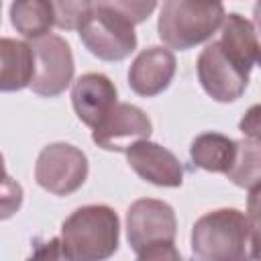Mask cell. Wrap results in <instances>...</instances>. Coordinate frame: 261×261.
Returning a JSON list of instances; mask_svg holds the SVG:
<instances>
[{
	"mask_svg": "<svg viewBox=\"0 0 261 261\" xmlns=\"http://www.w3.org/2000/svg\"><path fill=\"white\" fill-rule=\"evenodd\" d=\"M222 49L239 61L245 69L251 71L253 63H257V35L255 24L241 14H228L222 20Z\"/></svg>",
	"mask_w": 261,
	"mask_h": 261,
	"instance_id": "obj_14",
	"label": "cell"
},
{
	"mask_svg": "<svg viewBox=\"0 0 261 261\" xmlns=\"http://www.w3.org/2000/svg\"><path fill=\"white\" fill-rule=\"evenodd\" d=\"M239 188H253L261 181V141L245 139L237 141V155L232 167L224 173Z\"/></svg>",
	"mask_w": 261,
	"mask_h": 261,
	"instance_id": "obj_17",
	"label": "cell"
},
{
	"mask_svg": "<svg viewBox=\"0 0 261 261\" xmlns=\"http://www.w3.org/2000/svg\"><path fill=\"white\" fill-rule=\"evenodd\" d=\"M14 29L27 39H39L49 35L55 24L51 0H14L10 6Z\"/></svg>",
	"mask_w": 261,
	"mask_h": 261,
	"instance_id": "obj_16",
	"label": "cell"
},
{
	"mask_svg": "<svg viewBox=\"0 0 261 261\" xmlns=\"http://www.w3.org/2000/svg\"><path fill=\"white\" fill-rule=\"evenodd\" d=\"M192 251L202 259L251 257L249 216L234 208H222L202 216L192 230Z\"/></svg>",
	"mask_w": 261,
	"mask_h": 261,
	"instance_id": "obj_3",
	"label": "cell"
},
{
	"mask_svg": "<svg viewBox=\"0 0 261 261\" xmlns=\"http://www.w3.org/2000/svg\"><path fill=\"white\" fill-rule=\"evenodd\" d=\"M253 20H259V22H261V0H257V4H255V10H253Z\"/></svg>",
	"mask_w": 261,
	"mask_h": 261,
	"instance_id": "obj_24",
	"label": "cell"
},
{
	"mask_svg": "<svg viewBox=\"0 0 261 261\" xmlns=\"http://www.w3.org/2000/svg\"><path fill=\"white\" fill-rule=\"evenodd\" d=\"M133 27L135 24L128 18L96 4L80 29V39L98 59L120 61L128 57L137 47V35Z\"/></svg>",
	"mask_w": 261,
	"mask_h": 261,
	"instance_id": "obj_5",
	"label": "cell"
},
{
	"mask_svg": "<svg viewBox=\"0 0 261 261\" xmlns=\"http://www.w3.org/2000/svg\"><path fill=\"white\" fill-rule=\"evenodd\" d=\"M86 173H88L86 155L67 143L47 145L41 151L35 165L37 184L55 196H65L75 192L86 181Z\"/></svg>",
	"mask_w": 261,
	"mask_h": 261,
	"instance_id": "obj_6",
	"label": "cell"
},
{
	"mask_svg": "<svg viewBox=\"0 0 261 261\" xmlns=\"http://www.w3.org/2000/svg\"><path fill=\"white\" fill-rule=\"evenodd\" d=\"M96 4L110 8V10L118 12L120 16L128 18L133 24H137V22H143L145 18H149L157 0H96Z\"/></svg>",
	"mask_w": 261,
	"mask_h": 261,
	"instance_id": "obj_19",
	"label": "cell"
},
{
	"mask_svg": "<svg viewBox=\"0 0 261 261\" xmlns=\"http://www.w3.org/2000/svg\"><path fill=\"white\" fill-rule=\"evenodd\" d=\"M65 259H104L116 251L118 218L108 206L77 208L61 226Z\"/></svg>",
	"mask_w": 261,
	"mask_h": 261,
	"instance_id": "obj_2",
	"label": "cell"
},
{
	"mask_svg": "<svg viewBox=\"0 0 261 261\" xmlns=\"http://www.w3.org/2000/svg\"><path fill=\"white\" fill-rule=\"evenodd\" d=\"M55 24L63 31H80L94 10V0H51Z\"/></svg>",
	"mask_w": 261,
	"mask_h": 261,
	"instance_id": "obj_18",
	"label": "cell"
},
{
	"mask_svg": "<svg viewBox=\"0 0 261 261\" xmlns=\"http://www.w3.org/2000/svg\"><path fill=\"white\" fill-rule=\"evenodd\" d=\"M0 88L4 92L31 86L35 77L33 45L4 37L0 43Z\"/></svg>",
	"mask_w": 261,
	"mask_h": 261,
	"instance_id": "obj_13",
	"label": "cell"
},
{
	"mask_svg": "<svg viewBox=\"0 0 261 261\" xmlns=\"http://www.w3.org/2000/svg\"><path fill=\"white\" fill-rule=\"evenodd\" d=\"M198 77L208 96L218 102H232L247 90L249 69L234 61L220 41H212L198 57Z\"/></svg>",
	"mask_w": 261,
	"mask_h": 261,
	"instance_id": "obj_7",
	"label": "cell"
},
{
	"mask_svg": "<svg viewBox=\"0 0 261 261\" xmlns=\"http://www.w3.org/2000/svg\"><path fill=\"white\" fill-rule=\"evenodd\" d=\"M35 77L31 88L39 96L61 94L73 75V57L69 45L57 35H45L33 41Z\"/></svg>",
	"mask_w": 261,
	"mask_h": 261,
	"instance_id": "obj_8",
	"label": "cell"
},
{
	"mask_svg": "<svg viewBox=\"0 0 261 261\" xmlns=\"http://www.w3.org/2000/svg\"><path fill=\"white\" fill-rule=\"evenodd\" d=\"M124 153H126L128 165L145 181H151L155 186H167V188L181 186L184 169L175 159V155L163 149L161 145L143 139L128 145Z\"/></svg>",
	"mask_w": 261,
	"mask_h": 261,
	"instance_id": "obj_9",
	"label": "cell"
},
{
	"mask_svg": "<svg viewBox=\"0 0 261 261\" xmlns=\"http://www.w3.org/2000/svg\"><path fill=\"white\" fill-rule=\"evenodd\" d=\"M128 243L139 259H179L173 247L175 216L161 200H137L126 214Z\"/></svg>",
	"mask_w": 261,
	"mask_h": 261,
	"instance_id": "obj_4",
	"label": "cell"
},
{
	"mask_svg": "<svg viewBox=\"0 0 261 261\" xmlns=\"http://www.w3.org/2000/svg\"><path fill=\"white\" fill-rule=\"evenodd\" d=\"M190 155L198 167L206 171L226 173L232 167V161L237 155V141L224 135L206 133V135H200L192 143Z\"/></svg>",
	"mask_w": 261,
	"mask_h": 261,
	"instance_id": "obj_15",
	"label": "cell"
},
{
	"mask_svg": "<svg viewBox=\"0 0 261 261\" xmlns=\"http://www.w3.org/2000/svg\"><path fill=\"white\" fill-rule=\"evenodd\" d=\"M71 102L77 118L94 128L116 104V88L104 73H86L73 82Z\"/></svg>",
	"mask_w": 261,
	"mask_h": 261,
	"instance_id": "obj_11",
	"label": "cell"
},
{
	"mask_svg": "<svg viewBox=\"0 0 261 261\" xmlns=\"http://www.w3.org/2000/svg\"><path fill=\"white\" fill-rule=\"evenodd\" d=\"M239 128L251 137V139H257L261 141V104H255L247 110V114L241 118L239 122Z\"/></svg>",
	"mask_w": 261,
	"mask_h": 261,
	"instance_id": "obj_20",
	"label": "cell"
},
{
	"mask_svg": "<svg viewBox=\"0 0 261 261\" xmlns=\"http://www.w3.org/2000/svg\"><path fill=\"white\" fill-rule=\"evenodd\" d=\"M249 200H247V216L251 222V228H261V181L249 188Z\"/></svg>",
	"mask_w": 261,
	"mask_h": 261,
	"instance_id": "obj_21",
	"label": "cell"
},
{
	"mask_svg": "<svg viewBox=\"0 0 261 261\" xmlns=\"http://www.w3.org/2000/svg\"><path fill=\"white\" fill-rule=\"evenodd\" d=\"M151 135V120L147 114L124 102H116L112 110L102 118L98 126L92 128V139L98 147L106 151H122L120 139L124 137H141L147 139Z\"/></svg>",
	"mask_w": 261,
	"mask_h": 261,
	"instance_id": "obj_10",
	"label": "cell"
},
{
	"mask_svg": "<svg viewBox=\"0 0 261 261\" xmlns=\"http://www.w3.org/2000/svg\"><path fill=\"white\" fill-rule=\"evenodd\" d=\"M251 257L261 259V228H251Z\"/></svg>",
	"mask_w": 261,
	"mask_h": 261,
	"instance_id": "obj_22",
	"label": "cell"
},
{
	"mask_svg": "<svg viewBox=\"0 0 261 261\" xmlns=\"http://www.w3.org/2000/svg\"><path fill=\"white\" fill-rule=\"evenodd\" d=\"M222 0H163L157 31L171 49H192L222 27Z\"/></svg>",
	"mask_w": 261,
	"mask_h": 261,
	"instance_id": "obj_1",
	"label": "cell"
},
{
	"mask_svg": "<svg viewBox=\"0 0 261 261\" xmlns=\"http://www.w3.org/2000/svg\"><path fill=\"white\" fill-rule=\"evenodd\" d=\"M253 24H255V35H257V63L261 65V22L253 20Z\"/></svg>",
	"mask_w": 261,
	"mask_h": 261,
	"instance_id": "obj_23",
	"label": "cell"
},
{
	"mask_svg": "<svg viewBox=\"0 0 261 261\" xmlns=\"http://www.w3.org/2000/svg\"><path fill=\"white\" fill-rule=\"evenodd\" d=\"M175 73V57L163 47L145 49L128 69V86L139 96H155L163 92Z\"/></svg>",
	"mask_w": 261,
	"mask_h": 261,
	"instance_id": "obj_12",
	"label": "cell"
}]
</instances>
